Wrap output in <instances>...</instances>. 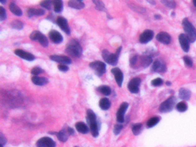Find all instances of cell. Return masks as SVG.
<instances>
[{"label": "cell", "mask_w": 196, "mask_h": 147, "mask_svg": "<svg viewBox=\"0 0 196 147\" xmlns=\"http://www.w3.org/2000/svg\"><path fill=\"white\" fill-rule=\"evenodd\" d=\"M55 141L49 137H42L36 142L37 147H55Z\"/></svg>", "instance_id": "10"}, {"label": "cell", "mask_w": 196, "mask_h": 147, "mask_svg": "<svg viewBox=\"0 0 196 147\" xmlns=\"http://www.w3.org/2000/svg\"><path fill=\"white\" fill-rule=\"evenodd\" d=\"M49 37L51 40L55 44L61 43L63 40L62 35L58 31L54 30L49 31Z\"/></svg>", "instance_id": "18"}, {"label": "cell", "mask_w": 196, "mask_h": 147, "mask_svg": "<svg viewBox=\"0 0 196 147\" xmlns=\"http://www.w3.org/2000/svg\"><path fill=\"white\" fill-rule=\"evenodd\" d=\"M30 39L34 41H38L40 44L44 47H47L49 45V41L44 34H42L39 30H35L32 32L30 36Z\"/></svg>", "instance_id": "7"}, {"label": "cell", "mask_w": 196, "mask_h": 147, "mask_svg": "<svg viewBox=\"0 0 196 147\" xmlns=\"http://www.w3.org/2000/svg\"><path fill=\"white\" fill-rule=\"evenodd\" d=\"M152 62V59L150 55H142L140 57V65L144 67V68H146L148 67L151 63Z\"/></svg>", "instance_id": "23"}, {"label": "cell", "mask_w": 196, "mask_h": 147, "mask_svg": "<svg viewBox=\"0 0 196 147\" xmlns=\"http://www.w3.org/2000/svg\"><path fill=\"white\" fill-rule=\"evenodd\" d=\"M102 57L104 60L108 64L112 66H116L118 63L119 55L116 53H110L108 50L104 49L102 51Z\"/></svg>", "instance_id": "5"}, {"label": "cell", "mask_w": 196, "mask_h": 147, "mask_svg": "<svg viewBox=\"0 0 196 147\" xmlns=\"http://www.w3.org/2000/svg\"><path fill=\"white\" fill-rule=\"evenodd\" d=\"M156 38L158 42L166 45L169 44L171 41V38L170 34H168L165 32H161L159 33L158 34L156 35Z\"/></svg>", "instance_id": "16"}, {"label": "cell", "mask_w": 196, "mask_h": 147, "mask_svg": "<svg viewBox=\"0 0 196 147\" xmlns=\"http://www.w3.org/2000/svg\"><path fill=\"white\" fill-rule=\"evenodd\" d=\"M179 97L182 100L188 101L191 97V91L188 89L181 88L179 91Z\"/></svg>", "instance_id": "24"}, {"label": "cell", "mask_w": 196, "mask_h": 147, "mask_svg": "<svg viewBox=\"0 0 196 147\" xmlns=\"http://www.w3.org/2000/svg\"><path fill=\"white\" fill-rule=\"evenodd\" d=\"M31 80L35 85L38 86H44L49 83V79L45 77H39L34 76L31 78Z\"/></svg>", "instance_id": "21"}, {"label": "cell", "mask_w": 196, "mask_h": 147, "mask_svg": "<svg viewBox=\"0 0 196 147\" xmlns=\"http://www.w3.org/2000/svg\"><path fill=\"white\" fill-rule=\"evenodd\" d=\"M53 7L54 11L56 13H60L63 8V1L61 0H55L53 1Z\"/></svg>", "instance_id": "29"}, {"label": "cell", "mask_w": 196, "mask_h": 147, "mask_svg": "<svg viewBox=\"0 0 196 147\" xmlns=\"http://www.w3.org/2000/svg\"><path fill=\"white\" fill-rule=\"evenodd\" d=\"M45 14V11L43 9L29 8L27 11V16L28 17H32L34 16H43Z\"/></svg>", "instance_id": "20"}, {"label": "cell", "mask_w": 196, "mask_h": 147, "mask_svg": "<svg viewBox=\"0 0 196 147\" xmlns=\"http://www.w3.org/2000/svg\"><path fill=\"white\" fill-rule=\"evenodd\" d=\"M148 2L149 3L152 4V5H155V2L154 1H148Z\"/></svg>", "instance_id": "48"}, {"label": "cell", "mask_w": 196, "mask_h": 147, "mask_svg": "<svg viewBox=\"0 0 196 147\" xmlns=\"http://www.w3.org/2000/svg\"><path fill=\"white\" fill-rule=\"evenodd\" d=\"M155 19L159 20V19H161V16L159 15H155Z\"/></svg>", "instance_id": "47"}, {"label": "cell", "mask_w": 196, "mask_h": 147, "mask_svg": "<svg viewBox=\"0 0 196 147\" xmlns=\"http://www.w3.org/2000/svg\"><path fill=\"white\" fill-rule=\"evenodd\" d=\"M123 128V125L121 124H117L114 125V129H113V132H114V134L115 135H119V133H120L121 130Z\"/></svg>", "instance_id": "40"}, {"label": "cell", "mask_w": 196, "mask_h": 147, "mask_svg": "<svg viewBox=\"0 0 196 147\" xmlns=\"http://www.w3.org/2000/svg\"><path fill=\"white\" fill-rule=\"evenodd\" d=\"M51 61L59 63L62 64H70L72 63V60L69 57L58 55H53L49 57Z\"/></svg>", "instance_id": "12"}, {"label": "cell", "mask_w": 196, "mask_h": 147, "mask_svg": "<svg viewBox=\"0 0 196 147\" xmlns=\"http://www.w3.org/2000/svg\"><path fill=\"white\" fill-rule=\"evenodd\" d=\"M93 2L96 5V8L100 11H104L105 8V5L103 3V2L101 1H98V0H96V1H93Z\"/></svg>", "instance_id": "35"}, {"label": "cell", "mask_w": 196, "mask_h": 147, "mask_svg": "<svg viewBox=\"0 0 196 147\" xmlns=\"http://www.w3.org/2000/svg\"><path fill=\"white\" fill-rule=\"evenodd\" d=\"M9 8L10 11L12 13H13L15 15L17 16H21L23 15V12L20 8L15 3V2H11L9 4Z\"/></svg>", "instance_id": "25"}, {"label": "cell", "mask_w": 196, "mask_h": 147, "mask_svg": "<svg viewBox=\"0 0 196 147\" xmlns=\"http://www.w3.org/2000/svg\"><path fill=\"white\" fill-rule=\"evenodd\" d=\"M193 3L194 4V7H196V0H194V1H193Z\"/></svg>", "instance_id": "51"}, {"label": "cell", "mask_w": 196, "mask_h": 147, "mask_svg": "<svg viewBox=\"0 0 196 147\" xmlns=\"http://www.w3.org/2000/svg\"><path fill=\"white\" fill-rule=\"evenodd\" d=\"M176 98L174 96H171L170 98H168L162 102L159 106V110L162 113H166L170 112L173 109L175 105Z\"/></svg>", "instance_id": "4"}, {"label": "cell", "mask_w": 196, "mask_h": 147, "mask_svg": "<svg viewBox=\"0 0 196 147\" xmlns=\"http://www.w3.org/2000/svg\"><path fill=\"white\" fill-rule=\"evenodd\" d=\"M0 2H1V4H6V2H7V1H0Z\"/></svg>", "instance_id": "50"}, {"label": "cell", "mask_w": 196, "mask_h": 147, "mask_svg": "<svg viewBox=\"0 0 196 147\" xmlns=\"http://www.w3.org/2000/svg\"><path fill=\"white\" fill-rule=\"evenodd\" d=\"M57 24L59 26L60 29L64 32L66 34H70V28L68 26V22L67 20L63 17L59 16L57 19Z\"/></svg>", "instance_id": "11"}, {"label": "cell", "mask_w": 196, "mask_h": 147, "mask_svg": "<svg viewBox=\"0 0 196 147\" xmlns=\"http://www.w3.org/2000/svg\"><path fill=\"white\" fill-rule=\"evenodd\" d=\"M141 79L139 78H134L131 79L128 83V89L129 91L133 94H136L139 92L140 85Z\"/></svg>", "instance_id": "8"}, {"label": "cell", "mask_w": 196, "mask_h": 147, "mask_svg": "<svg viewBox=\"0 0 196 147\" xmlns=\"http://www.w3.org/2000/svg\"><path fill=\"white\" fill-rule=\"evenodd\" d=\"M152 70L156 72L163 73L166 71V67L165 64H164L161 61L156 60L155 61L152 65Z\"/></svg>", "instance_id": "19"}, {"label": "cell", "mask_w": 196, "mask_h": 147, "mask_svg": "<svg viewBox=\"0 0 196 147\" xmlns=\"http://www.w3.org/2000/svg\"><path fill=\"white\" fill-rule=\"evenodd\" d=\"M0 139H1V145H4V144L6 143V142H7V140L4 136H2V134L1 135V136H0Z\"/></svg>", "instance_id": "45"}, {"label": "cell", "mask_w": 196, "mask_h": 147, "mask_svg": "<svg viewBox=\"0 0 196 147\" xmlns=\"http://www.w3.org/2000/svg\"><path fill=\"white\" fill-rule=\"evenodd\" d=\"M89 66L94 71L95 74L98 76H103L106 72V64L101 61H94L89 64Z\"/></svg>", "instance_id": "6"}, {"label": "cell", "mask_w": 196, "mask_h": 147, "mask_svg": "<svg viewBox=\"0 0 196 147\" xmlns=\"http://www.w3.org/2000/svg\"><path fill=\"white\" fill-rule=\"evenodd\" d=\"M97 90L105 96H108L111 94V89L108 86L103 85L101 86L98 87Z\"/></svg>", "instance_id": "31"}, {"label": "cell", "mask_w": 196, "mask_h": 147, "mask_svg": "<svg viewBox=\"0 0 196 147\" xmlns=\"http://www.w3.org/2000/svg\"><path fill=\"white\" fill-rule=\"evenodd\" d=\"M182 26L186 33V36L190 43H194L196 40V30L192 24L187 18L183 20Z\"/></svg>", "instance_id": "3"}, {"label": "cell", "mask_w": 196, "mask_h": 147, "mask_svg": "<svg viewBox=\"0 0 196 147\" xmlns=\"http://www.w3.org/2000/svg\"><path fill=\"white\" fill-rule=\"evenodd\" d=\"M12 28L17 30H22L23 28V23L20 20H14L11 23Z\"/></svg>", "instance_id": "33"}, {"label": "cell", "mask_w": 196, "mask_h": 147, "mask_svg": "<svg viewBox=\"0 0 196 147\" xmlns=\"http://www.w3.org/2000/svg\"><path fill=\"white\" fill-rule=\"evenodd\" d=\"M173 15H175V13H174V12H172V13H171V16Z\"/></svg>", "instance_id": "52"}, {"label": "cell", "mask_w": 196, "mask_h": 147, "mask_svg": "<svg viewBox=\"0 0 196 147\" xmlns=\"http://www.w3.org/2000/svg\"><path fill=\"white\" fill-rule=\"evenodd\" d=\"M43 72H44V70L42 68L38 67V66L35 67L31 70V74L33 75H35V76H38V75H39L40 74L43 73Z\"/></svg>", "instance_id": "39"}, {"label": "cell", "mask_w": 196, "mask_h": 147, "mask_svg": "<svg viewBox=\"0 0 196 147\" xmlns=\"http://www.w3.org/2000/svg\"><path fill=\"white\" fill-rule=\"evenodd\" d=\"M179 42L182 49L185 53H188L190 49V42L186 36L184 34H181L179 36Z\"/></svg>", "instance_id": "17"}, {"label": "cell", "mask_w": 196, "mask_h": 147, "mask_svg": "<svg viewBox=\"0 0 196 147\" xmlns=\"http://www.w3.org/2000/svg\"><path fill=\"white\" fill-rule=\"evenodd\" d=\"M112 73L113 74V76H114L115 80L116 81L118 86L119 87H121L123 79H124V76L122 71H121L120 69L119 68H113L111 70Z\"/></svg>", "instance_id": "15"}, {"label": "cell", "mask_w": 196, "mask_h": 147, "mask_svg": "<svg viewBox=\"0 0 196 147\" xmlns=\"http://www.w3.org/2000/svg\"><path fill=\"white\" fill-rule=\"evenodd\" d=\"M143 125L141 123H138L133 125L132 126V132L133 134L135 136L140 135L143 129Z\"/></svg>", "instance_id": "30"}, {"label": "cell", "mask_w": 196, "mask_h": 147, "mask_svg": "<svg viewBox=\"0 0 196 147\" xmlns=\"http://www.w3.org/2000/svg\"><path fill=\"white\" fill-rule=\"evenodd\" d=\"M183 60L184 62L185 66H187L188 67H192L193 66L192 59L188 57V56H185L183 57Z\"/></svg>", "instance_id": "38"}, {"label": "cell", "mask_w": 196, "mask_h": 147, "mask_svg": "<svg viewBox=\"0 0 196 147\" xmlns=\"http://www.w3.org/2000/svg\"><path fill=\"white\" fill-rule=\"evenodd\" d=\"M161 2L167 7H169V8H171V9H174L177 6L176 2L175 1H174L163 0V1H161Z\"/></svg>", "instance_id": "37"}, {"label": "cell", "mask_w": 196, "mask_h": 147, "mask_svg": "<svg viewBox=\"0 0 196 147\" xmlns=\"http://www.w3.org/2000/svg\"><path fill=\"white\" fill-rule=\"evenodd\" d=\"M40 6L47 10H51L53 6V1H43L40 2Z\"/></svg>", "instance_id": "36"}, {"label": "cell", "mask_w": 196, "mask_h": 147, "mask_svg": "<svg viewBox=\"0 0 196 147\" xmlns=\"http://www.w3.org/2000/svg\"><path fill=\"white\" fill-rule=\"evenodd\" d=\"M68 134L70 135H74V131L72 128H70V127L68 128Z\"/></svg>", "instance_id": "46"}, {"label": "cell", "mask_w": 196, "mask_h": 147, "mask_svg": "<svg viewBox=\"0 0 196 147\" xmlns=\"http://www.w3.org/2000/svg\"><path fill=\"white\" fill-rule=\"evenodd\" d=\"M138 61V56L135 55L134 57H132V58L130 59V64L131 66L135 65Z\"/></svg>", "instance_id": "44"}, {"label": "cell", "mask_w": 196, "mask_h": 147, "mask_svg": "<svg viewBox=\"0 0 196 147\" xmlns=\"http://www.w3.org/2000/svg\"><path fill=\"white\" fill-rule=\"evenodd\" d=\"M58 68L60 71L67 72L69 70L68 66H67L65 64H59L58 66Z\"/></svg>", "instance_id": "43"}, {"label": "cell", "mask_w": 196, "mask_h": 147, "mask_svg": "<svg viewBox=\"0 0 196 147\" xmlns=\"http://www.w3.org/2000/svg\"><path fill=\"white\" fill-rule=\"evenodd\" d=\"M66 53L72 57H79L82 54V48L79 42L76 39H72L68 42L66 47Z\"/></svg>", "instance_id": "1"}, {"label": "cell", "mask_w": 196, "mask_h": 147, "mask_svg": "<svg viewBox=\"0 0 196 147\" xmlns=\"http://www.w3.org/2000/svg\"><path fill=\"white\" fill-rule=\"evenodd\" d=\"M176 109L179 112H185L188 109V105L184 102H180L176 106Z\"/></svg>", "instance_id": "34"}, {"label": "cell", "mask_w": 196, "mask_h": 147, "mask_svg": "<svg viewBox=\"0 0 196 147\" xmlns=\"http://www.w3.org/2000/svg\"><path fill=\"white\" fill-rule=\"evenodd\" d=\"M86 121L91 129L92 136L94 137H98L99 134L98 123L97 121V117L96 114L93 110L88 109L87 110Z\"/></svg>", "instance_id": "2"}, {"label": "cell", "mask_w": 196, "mask_h": 147, "mask_svg": "<svg viewBox=\"0 0 196 147\" xmlns=\"http://www.w3.org/2000/svg\"><path fill=\"white\" fill-rule=\"evenodd\" d=\"M15 53L17 56L28 61H34L35 57L34 55L30 53L26 52L23 49H17L15 51Z\"/></svg>", "instance_id": "14"}, {"label": "cell", "mask_w": 196, "mask_h": 147, "mask_svg": "<svg viewBox=\"0 0 196 147\" xmlns=\"http://www.w3.org/2000/svg\"><path fill=\"white\" fill-rule=\"evenodd\" d=\"M166 85H167V86H170L171 85V83L170 82H169H169H168V81H167V82H166Z\"/></svg>", "instance_id": "49"}, {"label": "cell", "mask_w": 196, "mask_h": 147, "mask_svg": "<svg viewBox=\"0 0 196 147\" xmlns=\"http://www.w3.org/2000/svg\"><path fill=\"white\" fill-rule=\"evenodd\" d=\"M163 83V80L160 78L154 79L151 82V84L153 86H160L162 85Z\"/></svg>", "instance_id": "41"}, {"label": "cell", "mask_w": 196, "mask_h": 147, "mask_svg": "<svg viewBox=\"0 0 196 147\" xmlns=\"http://www.w3.org/2000/svg\"><path fill=\"white\" fill-rule=\"evenodd\" d=\"M68 7L76 9H82L85 7V4L83 1L80 0H72L68 2Z\"/></svg>", "instance_id": "22"}, {"label": "cell", "mask_w": 196, "mask_h": 147, "mask_svg": "<svg viewBox=\"0 0 196 147\" xmlns=\"http://www.w3.org/2000/svg\"><path fill=\"white\" fill-rule=\"evenodd\" d=\"M154 34L152 30H145L140 36L139 42L142 44H146L152 39Z\"/></svg>", "instance_id": "13"}, {"label": "cell", "mask_w": 196, "mask_h": 147, "mask_svg": "<svg viewBox=\"0 0 196 147\" xmlns=\"http://www.w3.org/2000/svg\"><path fill=\"white\" fill-rule=\"evenodd\" d=\"M68 130L63 129L57 133V136L58 140L62 142H66L68 139Z\"/></svg>", "instance_id": "26"}, {"label": "cell", "mask_w": 196, "mask_h": 147, "mask_svg": "<svg viewBox=\"0 0 196 147\" xmlns=\"http://www.w3.org/2000/svg\"></svg>", "instance_id": "53"}, {"label": "cell", "mask_w": 196, "mask_h": 147, "mask_svg": "<svg viewBox=\"0 0 196 147\" xmlns=\"http://www.w3.org/2000/svg\"><path fill=\"white\" fill-rule=\"evenodd\" d=\"M160 121V118L159 117H154L148 120L147 121V126L148 128H151L158 124Z\"/></svg>", "instance_id": "32"}, {"label": "cell", "mask_w": 196, "mask_h": 147, "mask_svg": "<svg viewBox=\"0 0 196 147\" xmlns=\"http://www.w3.org/2000/svg\"><path fill=\"white\" fill-rule=\"evenodd\" d=\"M111 105V103L110 99L106 98H103L100 101L99 106L100 108L103 110H107L109 109Z\"/></svg>", "instance_id": "28"}, {"label": "cell", "mask_w": 196, "mask_h": 147, "mask_svg": "<svg viewBox=\"0 0 196 147\" xmlns=\"http://www.w3.org/2000/svg\"><path fill=\"white\" fill-rule=\"evenodd\" d=\"M129 104L127 102H123L121 104L119 109L117 111L116 114L117 121L120 124L124 122V115L127 110L128 109Z\"/></svg>", "instance_id": "9"}, {"label": "cell", "mask_w": 196, "mask_h": 147, "mask_svg": "<svg viewBox=\"0 0 196 147\" xmlns=\"http://www.w3.org/2000/svg\"><path fill=\"white\" fill-rule=\"evenodd\" d=\"M76 128L78 132L82 134H86L89 131L88 126L82 122H78L76 123Z\"/></svg>", "instance_id": "27"}, {"label": "cell", "mask_w": 196, "mask_h": 147, "mask_svg": "<svg viewBox=\"0 0 196 147\" xmlns=\"http://www.w3.org/2000/svg\"><path fill=\"white\" fill-rule=\"evenodd\" d=\"M7 19V12L2 7H0V21H2Z\"/></svg>", "instance_id": "42"}]
</instances>
